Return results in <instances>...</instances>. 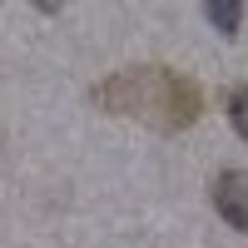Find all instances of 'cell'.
Listing matches in <instances>:
<instances>
[{"label": "cell", "instance_id": "cell-1", "mask_svg": "<svg viewBox=\"0 0 248 248\" xmlns=\"http://www.w3.org/2000/svg\"><path fill=\"white\" fill-rule=\"evenodd\" d=\"M94 105L109 109V114H129L139 124H154V129H189L203 109V99H199V85L184 79L179 70L134 65V70H119L109 79H99Z\"/></svg>", "mask_w": 248, "mask_h": 248}, {"label": "cell", "instance_id": "cell-4", "mask_svg": "<svg viewBox=\"0 0 248 248\" xmlns=\"http://www.w3.org/2000/svg\"><path fill=\"white\" fill-rule=\"evenodd\" d=\"M229 119H233V129H238V134L248 139V85L229 94Z\"/></svg>", "mask_w": 248, "mask_h": 248}, {"label": "cell", "instance_id": "cell-2", "mask_svg": "<svg viewBox=\"0 0 248 248\" xmlns=\"http://www.w3.org/2000/svg\"><path fill=\"white\" fill-rule=\"evenodd\" d=\"M214 209L229 218L233 229L248 233V174H243V169L218 174V184H214Z\"/></svg>", "mask_w": 248, "mask_h": 248}, {"label": "cell", "instance_id": "cell-3", "mask_svg": "<svg viewBox=\"0 0 248 248\" xmlns=\"http://www.w3.org/2000/svg\"><path fill=\"white\" fill-rule=\"evenodd\" d=\"M209 20L223 30V35H238V25H243V10L238 5H223V0H214L209 5Z\"/></svg>", "mask_w": 248, "mask_h": 248}]
</instances>
